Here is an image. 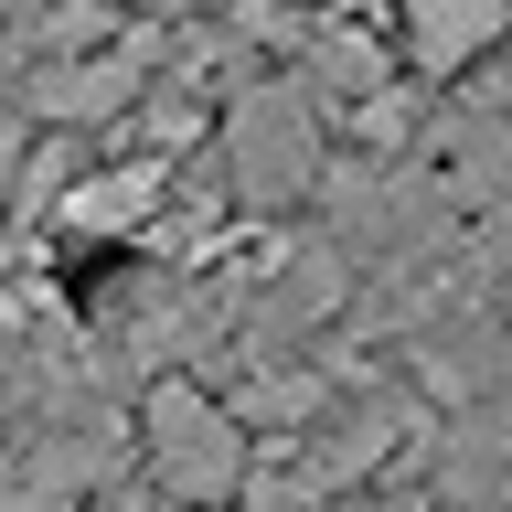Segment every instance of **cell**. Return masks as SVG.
I'll return each mask as SVG.
<instances>
[{"instance_id":"obj_2","label":"cell","mask_w":512,"mask_h":512,"mask_svg":"<svg viewBox=\"0 0 512 512\" xmlns=\"http://www.w3.org/2000/svg\"><path fill=\"white\" fill-rule=\"evenodd\" d=\"M320 171H331V128H320V96L299 75H246L235 107H224V192L246 214H288L310 203Z\"/></svg>"},{"instance_id":"obj_4","label":"cell","mask_w":512,"mask_h":512,"mask_svg":"<svg viewBox=\"0 0 512 512\" xmlns=\"http://www.w3.org/2000/svg\"><path fill=\"white\" fill-rule=\"evenodd\" d=\"M86 512H160V502H150V491H118V480H107V491H96Z\"/></svg>"},{"instance_id":"obj_3","label":"cell","mask_w":512,"mask_h":512,"mask_svg":"<svg viewBox=\"0 0 512 512\" xmlns=\"http://www.w3.org/2000/svg\"><path fill=\"white\" fill-rule=\"evenodd\" d=\"M491 43H512V0H406V64L427 86L470 75Z\"/></svg>"},{"instance_id":"obj_1","label":"cell","mask_w":512,"mask_h":512,"mask_svg":"<svg viewBox=\"0 0 512 512\" xmlns=\"http://www.w3.org/2000/svg\"><path fill=\"white\" fill-rule=\"evenodd\" d=\"M128 448H139L160 512H224V502H246V470H256V438L235 427V406L214 384H192V374H160L139 395Z\"/></svg>"}]
</instances>
